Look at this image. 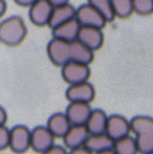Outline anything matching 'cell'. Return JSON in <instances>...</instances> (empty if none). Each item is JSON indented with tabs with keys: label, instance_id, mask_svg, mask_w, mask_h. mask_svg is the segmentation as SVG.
Wrapping results in <instances>:
<instances>
[{
	"label": "cell",
	"instance_id": "30bf717a",
	"mask_svg": "<svg viewBox=\"0 0 153 154\" xmlns=\"http://www.w3.org/2000/svg\"><path fill=\"white\" fill-rule=\"evenodd\" d=\"M77 40L89 47L91 51H96L102 47L104 43V35H103L102 29H99V27L81 26Z\"/></svg>",
	"mask_w": 153,
	"mask_h": 154
},
{
	"label": "cell",
	"instance_id": "4316f807",
	"mask_svg": "<svg viewBox=\"0 0 153 154\" xmlns=\"http://www.w3.org/2000/svg\"><path fill=\"white\" fill-rule=\"evenodd\" d=\"M18 5L20 6H24V8H29L33 3H35L37 0H14Z\"/></svg>",
	"mask_w": 153,
	"mask_h": 154
},
{
	"label": "cell",
	"instance_id": "7c38bea8",
	"mask_svg": "<svg viewBox=\"0 0 153 154\" xmlns=\"http://www.w3.org/2000/svg\"><path fill=\"white\" fill-rule=\"evenodd\" d=\"M88 136H89V132L85 125H72L62 140H63L64 146L68 150H70V149L84 146Z\"/></svg>",
	"mask_w": 153,
	"mask_h": 154
},
{
	"label": "cell",
	"instance_id": "cb8c5ba5",
	"mask_svg": "<svg viewBox=\"0 0 153 154\" xmlns=\"http://www.w3.org/2000/svg\"><path fill=\"white\" fill-rule=\"evenodd\" d=\"M10 146V129L5 125L0 126V151L5 150Z\"/></svg>",
	"mask_w": 153,
	"mask_h": 154
},
{
	"label": "cell",
	"instance_id": "7402d4cb",
	"mask_svg": "<svg viewBox=\"0 0 153 154\" xmlns=\"http://www.w3.org/2000/svg\"><path fill=\"white\" fill-rule=\"evenodd\" d=\"M88 3L91 4L96 10H98L104 16L107 22L115 20V15L113 12L111 0H88Z\"/></svg>",
	"mask_w": 153,
	"mask_h": 154
},
{
	"label": "cell",
	"instance_id": "d6986e66",
	"mask_svg": "<svg viewBox=\"0 0 153 154\" xmlns=\"http://www.w3.org/2000/svg\"><path fill=\"white\" fill-rule=\"evenodd\" d=\"M131 132L135 136L153 135V118L148 116H136L130 120Z\"/></svg>",
	"mask_w": 153,
	"mask_h": 154
},
{
	"label": "cell",
	"instance_id": "8992f818",
	"mask_svg": "<svg viewBox=\"0 0 153 154\" xmlns=\"http://www.w3.org/2000/svg\"><path fill=\"white\" fill-rule=\"evenodd\" d=\"M55 136L46 126H37L31 133V149L36 153L42 154L55 145Z\"/></svg>",
	"mask_w": 153,
	"mask_h": 154
},
{
	"label": "cell",
	"instance_id": "6da1fadb",
	"mask_svg": "<svg viewBox=\"0 0 153 154\" xmlns=\"http://www.w3.org/2000/svg\"><path fill=\"white\" fill-rule=\"evenodd\" d=\"M27 35L24 21L19 16H11L0 22V42L14 47L21 44Z\"/></svg>",
	"mask_w": 153,
	"mask_h": 154
},
{
	"label": "cell",
	"instance_id": "3957f363",
	"mask_svg": "<svg viewBox=\"0 0 153 154\" xmlns=\"http://www.w3.org/2000/svg\"><path fill=\"white\" fill-rule=\"evenodd\" d=\"M31 133L24 125H16L10 129V146L8 148L15 154H24L31 149Z\"/></svg>",
	"mask_w": 153,
	"mask_h": 154
},
{
	"label": "cell",
	"instance_id": "4fadbf2b",
	"mask_svg": "<svg viewBox=\"0 0 153 154\" xmlns=\"http://www.w3.org/2000/svg\"><path fill=\"white\" fill-rule=\"evenodd\" d=\"M80 29H81V25L78 22L77 19L74 18L72 20H68L62 24L58 25V26L54 27V29H51V31H53L54 38L72 42V41L77 40Z\"/></svg>",
	"mask_w": 153,
	"mask_h": 154
},
{
	"label": "cell",
	"instance_id": "603a6c76",
	"mask_svg": "<svg viewBox=\"0 0 153 154\" xmlns=\"http://www.w3.org/2000/svg\"><path fill=\"white\" fill-rule=\"evenodd\" d=\"M133 11L141 16L153 14V0H132Z\"/></svg>",
	"mask_w": 153,
	"mask_h": 154
},
{
	"label": "cell",
	"instance_id": "277c9868",
	"mask_svg": "<svg viewBox=\"0 0 153 154\" xmlns=\"http://www.w3.org/2000/svg\"><path fill=\"white\" fill-rule=\"evenodd\" d=\"M61 68L62 78L68 85L86 82L90 77L89 65L84 64V63L69 61L65 65H63Z\"/></svg>",
	"mask_w": 153,
	"mask_h": 154
},
{
	"label": "cell",
	"instance_id": "52a82bcc",
	"mask_svg": "<svg viewBox=\"0 0 153 154\" xmlns=\"http://www.w3.org/2000/svg\"><path fill=\"white\" fill-rule=\"evenodd\" d=\"M65 97L68 102H80L90 104L96 97V89L88 81L69 85L66 89Z\"/></svg>",
	"mask_w": 153,
	"mask_h": 154
},
{
	"label": "cell",
	"instance_id": "5bb4252c",
	"mask_svg": "<svg viewBox=\"0 0 153 154\" xmlns=\"http://www.w3.org/2000/svg\"><path fill=\"white\" fill-rule=\"evenodd\" d=\"M70 126L72 124L66 114L62 112H57V113L51 114L48 118L46 127L56 138H63V136L69 130Z\"/></svg>",
	"mask_w": 153,
	"mask_h": 154
},
{
	"label": "cell",
	"instance_id": "83f0119b",
	"mask_svg": "<svg viewBox=\"0 0 153 154\" xmlns=\"http://www.w3.org/2000/svg\"><path fill=\"white\" fill-rule=\"evenodd\" d=\"M6 121H8V113H6L5 109L0 106V126L5 125Z\"/></svg>",
	"mask_w": 153,
	"mask_h": 154
},
{
	"label": "cell",
	"instance_id": "ba28073f",
	"mask_svg": "<svg viewBox=\"0 0 153 154\" xmlns=\"http://www.w3.org/2000/svg\"><path fill=\"white\" fill-rule=\"evenodd\" d=\"M54 6L48 0H37L29 6V20L36 26L48 25Z\"/></svg>",
	"mask_w": 153,
	"mask_h": 154
},
{
	"label": "cell",
	"instance_id": "8fae6325",
	"mask_svg": "<svg viewBox=\"0 0 153 154\" xmlns=\"http://www.w3.org/2000/svg\"><path fill=\"white\" fill-rule=\"evenodd\" d=\"M92 108L88 103L69 102L65 112L67 119L72 125H85Z\"/></svg>",
	"mask_w": 153,
	"mask_h": 154
},
{
	"label": "cell",
	"instance_id": "1f68e13d",
	"mask_svg": "<svg viewBox=\"0 0 153 154\" xmlns=\"http://www.w3.org/2000/svg\"><path fill=\"white\" fill-rule=\"evenodd\" d=\"M147 154H153V151H152V152H150V153H147Z\"/></svg>",
	"mask_w": 153,
	"mask_h": 154
},
{
	"label": "cell",
	"instance_id": "ffe728a7",
	"mask_svg": "<svg viewBox=\"0 0 153 154\" xmlns=\"http://www.w3.org/2000/svg\"><path fill=\"white\" fill-rule=\"evenodd\" d=\"M112 149L116 154H139L135 137L130 136V134L115 140Z\"/></svg>",
	"mask_w": 153,
	"mask_h": 154
},
{
	"label": "cell",
	"instance_id": "4dcf8cb0",
	"mask_svg": "<svg viewBox=\"0 0 153 154\" xmlns=\"http://www.w3.org/2000/svg\"><path fill=\"white\" fill-rule=\"evenodd\" d=\"M96 154H116V153L115 152L113 149H108V150L102 151V152H99V153H96Z\"/></svg>",
	"mask_w": 153,
	"mask_h": 154
},
{
	"label": "cell",
	"instance_id": "44dd1931",
	"mask_svg": "<svg viewBox=\"0 0 153 154\" xmlns=\"http://www.w3.org/2000/svg\"><path fill=\"white\" fill-rule=\"evenodd\" d=\"M113 12L115 17L121 19H126L134 13L132 0H111Z\"/></svg>",
	"mask_w": 153,
	"mask_h": 154
},
{
	"label": "cell",
	"instance_id": "5b68a950",
	"mask_svg": "<svg viewBox=\"0 0 153 154\" xmlns=\"http://www.w3.org/2000/svg\"><path fill=\"white\" fill-rule=\"evenodd\" d=\"M76 19L81 26H93L103 29L107 23L104 16L88 2L80 5L76 10Z\"/></svg>",
	"mask_w": 153,
	"mask_h": 154
},
{
	"label": "cell",
	"instance_id": "9a60e30c",
	"mask_svg": "<svg viewBox=\"0 0 153 154\" xmlns=\"http://www.w3.org/2000/svg\"><path fill=\"white\" fill-rule=\"evenodd\" d=\"M113 144H115V140L106 132H103V133L89 134L84 146L93 154H96L108 149H112Z\"/></svg>",
	"mask_w": 153,
	"mask_h": 154
},
{
	"label": "cell",
	"instance_id": "484cf974",
	"mask_svg": "<svg viewBox=\"0 0 153 154\" xmlns=\"http://www.w3.org/2000/svg\"><path fill=\"white\" fill-rule=\"evenodd\" d=\"M68 154H93L91 151H89L85 146L78 147V148L70 149Z\"/></svg>",
	"mask_w": 153,
	"mask_h": 154
},
{
	"label": "cell",
	"instance_id": "e0dca14e",
	"mask_svg": "<svg viewBox=\"0 0 153 154\" xmlns=\"http://www.w3.org/2000/svg\"><path fill=\"white\" fill-rule=\"evenodd\" d=\"M108 116L102 109H92L85 126L89 134L103 133L106 130Z\"/></svg>",
	"mask_w": 153,
	"mask_h": 154
},
{
	"label": "cell",
	"instance_id": "2e32d148",
	"mask_svg": "<svg viewBox=\"0 0 153 154\" xmlns=\"http://www.w3.org/2000/svg\"><path fill=\"white\" fill-rule=\"evenodd\" d=\"M76 10L77 8H75L69 3L54 6L50 19H49L48 26L50 29H54V27L58 26V25L62 24V23L66 22V21L76 18Z\"/></svg>",
	"mask_w": 153,
	"mask_h": 154
},
{
	"label": "cell",
	"instance_id": "f1b7e54d",
	"mask_svg": "<svg viewBox=\"0 0 153 154\" xmlns=\"http://www.w3.org/2000/svg\"><path fill=\"white\" fill-rule=\"evenodd\" d=\"M51 3L53 6H58V5H63V4L69 3V0H48Z\"/></svg>",
	"mask_w": 153,
	"mask_h": 154
},
{
	"label": "cell",
	"instance_id": "9c48e42d",
	"mask_svg": "<svg viewBox=\"0 0 153 154\" xmlns=\"http://www.w3.org/2000/svg\"><path fill=\"white\" fill-rule=\"evenodd\" d=\"M105 132L113 140H120L124 136L129 135L131 132L130 121H128L125 116L121 114H112L108 116Z\"/></svg>",
	"mask_w": 153,
	"mask_h": 154
},
{
	"label": "cell",
	"instance_id": "ac0fdd59",
	"mask_svg": "<svg viewBox=\"0 0 153 154\" xmlns=\"http://www.w3.org/2000/svg\"><path fill=\"white\" fill-rule=\"evenodd\" d=\"M70 55H72V60L70 61H76L80 63L89 65L93 61L94 58V51H91L89 47L84 45L79 40L72 41L70 43Z\"/></svg>",
	"mask_w": 153,
	"mask_h": 154
},
{
	"label": "cell",
	"instance_id": "f546056e",
	"mask_svg": "<svg viewBox=\"0 0 153 154\" xmlns=\"http://www.w3.org/2000/svg\"><path fill=\"white\" fill-rule=\"evenodd\" d=\"M6 11V2L5 0H0V18L4 15Z\"/></svg>",
	"mask_w": 153,
	"mask_h": 154
},
{
	"label": "cell",
	"instance_id": "d4e9b609",
	"mask_svg": "<svg viewBox=\"0 0 153 154\" xmlns=\"http://www.w3.org/2000/svg\"><path fill=\"white\" fill-rule=\"evenodd\" d=\"M42 154H68L67 148L65 146H59V145H54Z\"/></svg>",
	"mask_w": 153,
	"mask_h": 154
},
{
	"label": "cell",
	"instance_id": "7a4b0ae2",
	"mask_svg": "<svg viewBox=\"0 0 153 154\" xmlns=\"http://www.w3.org/2000/svg\"><path fill=\"white\" fill-rule=\"evenodd\" d=\"M70 43L58 38H53L47 44V56L50 62L58 67H62L72 60Z\"/></svg>",
	"mask_w": 153,
	"mask_h": 154
}]
</instances>
